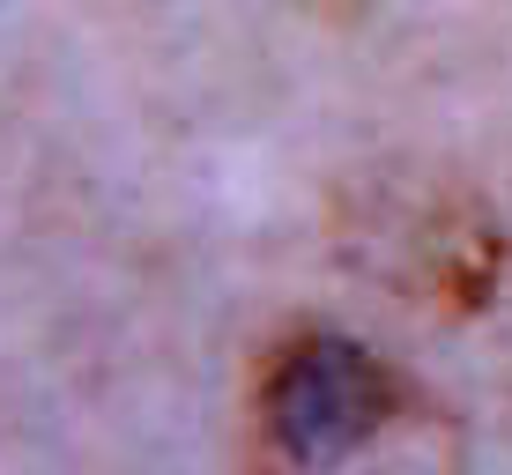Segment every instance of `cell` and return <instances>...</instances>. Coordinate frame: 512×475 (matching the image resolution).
Listing matches in <instances>:
<instances>
[{
	"label": "cell",
	"mask_w": 512,
	"mask_h": 475,
	"mask_svg": "<svg viewBox=\"0 0 512 475\" xmlns=\"http://www.w3.org/2000/svg\"><path fill=\"white\" fill-rule=\"evenodd\" d=\"M416 424V386L334 327H305L260 364L253 431L268 475H372V453Z\"/></svg>",
	"instance_id": "obj_1"
},
{
	"label": "cell",
	"mask_w": 512,
	"mask_h": 475,
	"mask_svg": "<svg viewBox=\"0 0 512 475\" xmlns=\"http://www.w3.org/2000/svg\"><path fill=\"white\" fill-rule=\"evenodd\" d=\"M364 253L394 275L401 290L431 297L446 312L490 305L505 275V231L490 223L483 201L468 193H416V201H386L364 216Z\"/></svg>",
	"instance_id": "obj_2"
}]
</instances>
